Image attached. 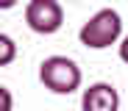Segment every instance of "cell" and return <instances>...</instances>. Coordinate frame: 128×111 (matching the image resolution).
Here are the masks:
<instances>
[{
  "label": "cell",
  "instance_id": "8992f818",
  "mask_svg": "<svg viewBox=\"0 0 128 111\" xmlns=\"http://www.w3.org/2000/svg\"><path fill=\"white\" fill-rule=\"evenodd\" d=\"M0 111H11V95H8V86H0Z\"/></svg>",
  "mask_w": 128,
  "mask_h": 111
},
{
  "label": "cell",
  "instance_id": "5b68a950",
  "mask_svg": "<svg viewBox=\"0 0 128 111\" xmlns=\"http://www.w3.org/2000/svg\"><path fill=\"white\" fill-rule=\"evenodd\" d=\"M17 56V44L8 33H0V67H8Z\"/></svg>",
  "mask_w": 128,
  "mask_h": 111
},
{
  "label": "cell",
  "instance_id": "9c48e42d",
  "mask_svg": "<svg viewBox=\"0 0 128 111\" xmlns=\"http://www.w3.org/2000/svg\"><path fill=\"white\" fill-rule=\"evenodd\" d=\"M67 3H72V0H67Z\"/></svg>",
  "mask_w": 128,
  "mask_h": 111
},
{
  "label": "cell",
  "instance_id": "ba28073f",
  "mask_svg": "<svg viewBox=\"0 0 128 111\" xmlns=\"http://www.w3.org/2000/svg\"><path fill=\"white\" fill-rule=\"evenodd\" d=\"M14 6H17V0H0V8H3V11L14 8Z\"/></svg>",
  "mask_w": 128,
  "mask_h": 111
},
{
  "label": "cell",
  "instance_id": "6da1fadb",
  "mask_svg": "<svg viewBox=\"0 0 128 111\" xmlns=\"http://www.w3.org/2000/svg\"><path fill=\"white\" fill-rule=\"evenodd\" d=\"M122 39V17L114 8L95 11L78 31V42L89 50H106Z\"/></svg>",
  "mask_w": 128,
  "mask_h": 111
},
{
  "label": "cell",
  "instance_id": "3957f363",
  "mask_svg": "<svg viewBox=\"0 0 128 111\" xmlns=\"http://www.w3.org/2000/svg\"><path fill=\"white\" fill-rule=\"evenodd\" d=\"M25 25L39 33V36H50L64 25V8L58 0H28L25 6Z\"/></svg>",
  "mask_w": 128,
  "mask_h": 111
},
{
  "label": "cell",
  "instance_id": "52a82bcc",
  "mask_svg": "<svg viewBox=\"0 0 128 111\" xmlns=\"http://www.w3.org/2000/svg\"><path fill=\"white\" fill-rule=\"evenodd\" d=\"M117 50H120V61H125V64H128V33H125V36L120 39Z\"/></svg>",
  "mask_w": 128,
  "mask_h": 111
},
{
  "label": "cell",
  "instance_id": "7a4b0ae2",
  "mask_svg": "<svg viewBox=\"0 0 128 111\" xmlns=\"http://www.w3.org/2000/svg\"><path fill=\"white\" fill-rule=\"evenodd\" d=\"M39 81L53 95H72L81 89V67L67 56H48L39 64Z\"/></svg>",
  "mask_w": 128,
  "mask_h": 111
},
{
  "label": "cell",
  "instance_id": "277c9868",
  "mask_svg": "<svg viewBox=\"0 0 128 111\" xmlns=\"http://www.w3.org/2000/svg\"><path fill=\"white\" fill-rule=\"evenodd\" d=\"M81 108L84 111H117L120 108V95L112 83H92L89 89H84L81 97Z\"/></svg>",
  "mask_w": 128,
  "mask_h": 111
}]
</instances>
